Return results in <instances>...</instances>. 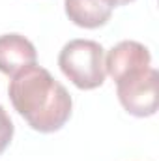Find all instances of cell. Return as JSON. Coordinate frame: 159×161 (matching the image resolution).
<instances>
[{"label": "cell", "mask_w": 159, "mask_h": 161, "mask_svg": "<svg viewBox=\"0 0 159 161\" xmlns=\"http://www.w3.org/2000/svg\"><path fill=\"white\" fill-rule=\"evenodd\" d=\"M13 131H15L13 122L8 116L6 109L0 105V154L9 146V142H11V139H13Z\"/></svg>", "instance_id": "obj_7"}, {"label": "cell", "mask_w": 159, "mask_h": 161, "mask_svg": "<svg viewBox=\"0 0 159 161\" xmlns=\"http://www.w3.org/2000/svg\"><path fill=\"white\" fill-rule=\"evenodd\" d=\"M8 96L13 109L40 133L62 129L71 116V94L38 64H32L11 77Z\"/></svg>", "instance_id": "obj_1"}, {"label": "cell", "mask_w": 159, "mask_h": 161, "mask_svg": "<svg viewBox=\"0 0 159 161\" xmlns=\"http://www.w3.org/2000/svg\"><path fill=\"white\" fill-rule=\"evenodd\" d=\"M111 8H116V6H123V4H129V2H133V0H105Z\"/></svg>", "instance_id": "obj_8"}, {"label": "cell", "mask_w": 159, "mask_h": 161, "mask_svg": "<svg viewBox=\"0 0 159 161\" xmlns=\"http://www.w3.org/2000/svg\"><path fill=\"white\" fill-rule=\"evenodd\" d=\"M114 82H116V96L120 103L129 114L144 118L157 113V69H154L152 66L144 69H137L120 77Z\"/></svg>", "instance_id": "obj_3"}, {"label": "cell", "mask_w": 159, "mask_h": 161, "mask_svg": "<svg viewBox=\"0 0 159 161\" xmlns=\"http://www.w3.org/2000/svg\"><path fill=\"white\" fill-rule=\"evenodd\" d=\"M152 54L146 45L133 40H123L116 43L105 56V71L111 75L112 80H118L120 77L150 68Z\"/></svg>", "instance_id": "obj_4"}, {"label": "cell", "mask_w": 159, "mask_h": 161, "mask_svg": "<svg viewBox=\"0 0 159 161\" xmlns=\"http://www.w3.org/2000/svg\"><path fill=\"white\" fill-rule=\"evenodd\" d=\"M66 15L80 28H99L109 23L112 9L105 0H64Z\"/></svg>", "instance_id": "obj_6"}, {"label": "cell", "mask_w": 159, "mask_h": 161, "mask_svg": "<svg viewBox=\"0 0 159 161\" xmlns=\"http://www.w3.org/2000/svg\"><path fill=\"white\" fill-rule=\"evenodd\" d=\"M62 73L80 90H94L105 82V49L94 40L68 41L60 54Z\"/></svg>", "instance_id": "obj_2"}, {"label": "cell", "mask_w": 159, "mask_h": 161, "mask_svg": "<svg viewBox=\"0 0 159 161\" xmlns=\"http://www.w3.org/2000/svg\"><path fill=\"white\" fill-rule=\"evenodd\" d=\"M38 53L34 43L21 34L0 36V71L4 75H15L21 69L36 64Z\"/></svg>", "instance_id": "obj_5"}]
</instances>
